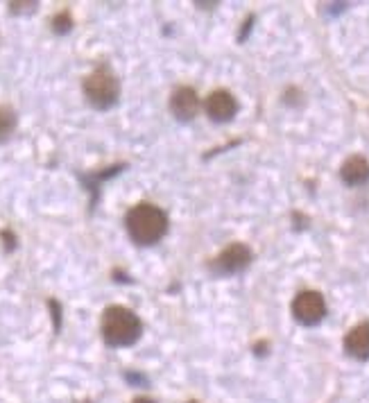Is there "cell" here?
Here are the masks:
<instances>
[{
	"instance_id": "6da1fadb",
	"label": "cell",
	"mask_w": 369,
	"mask_h": 403,
	"mask_svg": "<svg viewBox=\"0 0 369 403\" xmlns=\"http://www.w3.org/2000/svg\"><path fill=\"white\" fill-rule=\"evenodd\" d=\"M125 227L130 238L141 245V247H150V245H157L163 238L168 231V216L166 211H161L154 204L141 202L127 211L125 216Z\"/></svg>"
},
{
	"instance_id": "7a4b0ae2",
	"label": "cell",
	"mask_w": 369,
	"mask_h": 403,
	"mask_svg": "<svg viewBox=\"0 0 369 403\" xmlns=\"http://www.w3.org/2000/svg\"><path fill=\"white\" fill-rule=\"evenodd\" d=\"M100 333L109 347H132L143 333V324L132 308L107 306L100 320Z\"/></svg>"
},
{
	"instance_id": "3957f363",
	"label": "cell",
	"mask_w": 369,
	"mask_h": 403,
	"mask_svg": "<svg viewBox=\"0 0 369 403\" xmlns=\"http://www.w3.org/2000/svg\"><path fill=\"white\" fill-rule=\"evenodd\" d=\"M82 91H84L86 102H89L93 109L107 112V109L114 107L120 98V82L109 66H100L84 77Z\"/></svg>"
},
{
	"instance_id": "277c9868",
	"label": "cell",
	"mask_w": 369,
	"mask_h": 403,
	"mask_svg": "<svg viewBox=\"0 0 369 403\" xmlns=\"http://www.w3.org/2000/svg\"><path fill=\"white\" fill-rule=\"evenodd\" d=\"M292 315L295 320L303 324V327H315L324 320L326 315V302L324 297L315 290H306L299 292L292 302Z\"/></svg>"
},
{
	"instance_id": "5b68a950",
	"label": "cell",
	"mask_w": 369,
	"mask_h": 403,
	"mask_svg": "<svg viewBox=\"0 0 369 403\" xmlns=\"http://www.w3.org/2000/svg\"><path fill=\"white\" fill-rule=\"evenodd\" d=\"M250 263H252L250 247L243 245V242H234V245H229V247L213 260V272H218V274H238V272H243Z\"/></svg>"
},
{
	"instance_id": "8992f818",
	"label": "cell",
	"mask_w": 369,
	"mask_h": 403,
	"mask_svg": "<svg viewBox=\"0 0 369 403\" xmlns=\"http://www.w3.org/2000/svg\"><path fill=\"white\" fill-rule=\"evenodd\" d=\"M204 109H206V116L211 118L213 123H229V121H234L238 114V100L231 96L229 91L218 89L206 98Z\"/></svg>"
},
{
	"instance_id": "52a82bcc",
	"label": "cell",
	"mask_w": 369,
	"mask_h": 403,
	"mask_svg": "<svg viewBox=\"0 0 369 403\" xmlns=\"http://www.w3.org/2000/svg\"><path fill=\"white\" fill-rule=\"evenodd\" d=\"M170 112L181 123H188L199 112V98L190 86H179L170 96Z\"/></svg>"
},
{
	"instance_id": "ba28073f",
	"label": "cell",
	"mask_w": 369,
	"mask_h": 403,
	"mask_svg": "<svg viewBox=\"0 0 369 403\" xmlns=\"http://www.w3.org/2000/svg\"><path fill=\"white\" fill-rule=\"evenodd\" d=\"M344 351L356 360L369 358V322H363L354 327L344 338Z\"/></svg>"
},
{
	"instance_id": "9c48e42d",
	"label": "cell",
	"mask_w": 369,
	"mask_h": 403,
	"mask_svg": "<svg viewBox=\"0 0 369 403\" xmlns=\"http://www.w3.org/2000/svg\"><path fill=\"white\" fill-rule=\"evenodd\" d=\"M340 177L347 186H363L369 181V161L365 156H349L342 163Z\"/></svg>"
},
{
	"instance_id": "30bf717a",
	"label": "cell",
	"mask_w": 369,
	"mask_h": 403,
	"mask_svg": "<svg viewBox=\"0 0 369 403\" xmlns=\"http://www.w3.org/2000/svg\"><path fill=\"white\" fill-rule=\"evenodd\" d=\"M16 121H19V118H16L14 109L7 105H0V143H5V141L14 134Z\"/></svg>"
},
{
	"instance_id": "8fae6325",
	"label": "cell",
	"mask_w": 369,
	"mask_h": 403,
	"mask_svg": "<svg viewBox=\"0 0 369 403\" xmlns=\"http://www.w3.org/2000/svg\"><path fill=\"white\" fill-rule=\"evenodd\" d=\"M70 30H73V17L63 10V12H57L52 17V32L54 34H68Z\"/></svg>"
},
{
	"instance_id": "7c38bea8",
	"label": "cell",
	"mask_w": 369,
	"mask_h": 403,
	"mask_svg": "<svg viewBox=\"0 0 369 403\" xmlns=\"http://www.w3.org/2000/svg\"><path fill=\"white\" fill-rule=\"evenodd\" d=\"M7 7H10L12 14H32L39 7V3H10Z\"/></svg>"
},
{
	"instance_id": "4fadbf2b",
	"label": "cell",
	"mask_w": 369,
	"mask_h": 403,
	"mask_svg": "<svg viewBox=\"0 0 369 403\" xmlns=\"http://www.w3.org/2000/svg\"><path fill=\"white\" fill-rule=\"evenodd\" d=\"M48 306H50L52 311V322H54V331L61 329V306L57 299H48Z\"/></svg>"
},
{
	"instance_id": "5bb4252c",
	"label": "cell",
	"mask_w": 369,
	"mask_h": 403,
	"mask_svg": "<svg viewBox=\"0 0 369 403\" xmlns=\"http://www.w3.org/2000/svg\"><path fill=\"white\" fill-rule=\"evenodd\" d=\"M0 236H3V240H5V249H14V245H16L14 234L12 231H3Z\"/></svg>"
},
{
	"instance_id": "9a60e30c",
	"label": "cell",
	"mask_w": 369,
	"mask_h": 403,
	"mask_svg": "<svg viewBox=\"0 0 369 403\" xmlns=\"http://www.w3.org/2000/svg\"><path fill=\"white\" fill-rule=\"evenodd\" d=\"M134 403H154V401H152V399H148V397H141V399H136Z\"/></svg>"
}]
</instances>
